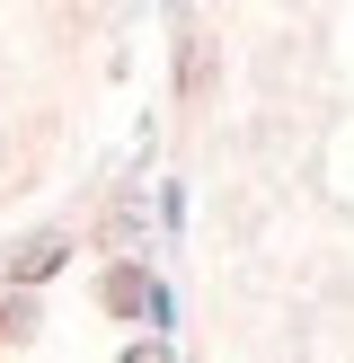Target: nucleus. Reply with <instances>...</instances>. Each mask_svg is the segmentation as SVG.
<instances>
[{
	"label": "nucleus",
	"instance_id": "obj_1",
	"mask_svg": "<svg viewBox=\"0 0 354 363\" xmlns=\"http://www.w3.org/2000/svg\"><path fill=\"white\" fill-rule=\"evenodd\" d=\"M106 311H115V319H142V311L169 319V293H159L142 266H115V275H106Z\"/></svg>",
	"mask_w": 354,
	"mask_h": 363
},
{
	"label": "nucleus",
	"instance_id": "obj_2",
	"mask_svg": "<svg viewBox=\"0 0 354 363\" xmlns=\"http://www.w3.org/2000/svg\"><path fill=\"white\" fill-rule=\"evenodd\" d=\"M62 257H71L62 240H18V248H9V284H45Z\"/></svg>",
	"mask_w": 354,
	"mask_h": 363
},
{
	"label": "nucleus",
	"instance_id": "obj_3",
	"mask_svg": "<svg viewBox=\"0 0 354 363\" xmlns=\"http://www.w3.org/2000/svg\"><path fill=\"white\" fill-rule=\"evenodd\" d=\"M35 337V301H0V346H27Z\"/></svg>",
	"mask_w": 354,
	"mask_h": 363
},
{
	"label": "nucleus",
	"instance_id": "obj_4",
	"mask_svg": "<svg viewBox=\"0 0 354 363\" xmlns=\"http://www.w3.org/2000/svg\"><path fill=\"white\" fill-rule=\"evenodd\" d=\"M204 80H212V45H186V98H195Z\"/></svg>",
	"mask_w": 354,
	"mask_h": 363
}]
</instances>
